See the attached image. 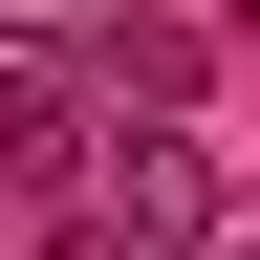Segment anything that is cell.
Masks as SVG:
<instances>
[{
  "label": "cell",
  "mask_w": 260,
  "mask_h": 260,
  "mask_svg": "<svg viewBox=\"0 0 260 260\" xmlns=\"http://www.w3.org/2000/svg\"><path fill=\"white\" fill-rule=\"evenodd\" d=\"M87 217L130 260H217V152L195 130H87Z\"/></svg>",
  "instance_id": "6da1fadb"
},
{
  "label": "cell",
  "mask_w": 260,
  "mask_h": 260,
  "mask_svg": "<svg viewBox=\"0 0 260 260\" xmlns=\"http://www.w3.org/2000/svg\"><path fill=\"white\" fill-rule=\"evenodd\" d=\"M239 260H260V239H239Z\"/></svg>",
  "instance_id": "7a4b0ae2"
}]
</instances>
